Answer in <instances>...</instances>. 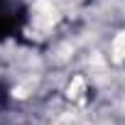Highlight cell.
<instances>
[{
  "mask_svg": "<svg viewBox=\"0 0 125 125\" xmlns=\"http://www.w3.org/2000/svg\"><path fill=\"white\" fill-rule=\"evenodd\" d=\"M56 8L49 3V0H37L34 3V25L37 27H42V30H49L54 22H56Z\"/></svg>",
  "mask_w": 125,
  "mask_h": 125,
  "instance_id": "1",
  "label": "cell"
},
{
  "mask_svg": "<svg viewBox=\"0 0 125 125\" xmlns=\"http://www.w3.org/2000/svg\"><path fill=\"white\" fill-rule=\"evenodd\" d=\"M113 59L115 61H123L125 59V32H120L113 39Z\"/></svg>",
  "mask_w": 125,
  "mask_h": 125,
  "instance_id": "2",
  "label": "cell"
},
{
  "mask_svg": "<svg viewBox=\"0 0 125 125\" xmlns=\"http://www.w3.org/2000/svg\"><path fill=\"white\" fill-rule=\"evenodd\" d=\"M83 88H86V81H83L81 76H76V79L69 83V98H79V96L83 93Z\"/></svg>",
  "mask_w": 125,
  "mask_h": 125,
  "instance_id": "3",
  "label": "cell"
},
{
  "mask_svg": "<svg viewBox=\"0 0 125 125\" xmlns=\"http://www.w3.org/2000/svg\"><path fill=\"white\" fill-rule=\"evenodd\" d=\"M32 88H34V81H25V83H20V86L15 88V96H17V98H25Z\"/></svg>",
  "mask_w": 125,
  "mask_h": 125,
  "instance_id": "4",
  "label": "cell"
}]
</instances>
